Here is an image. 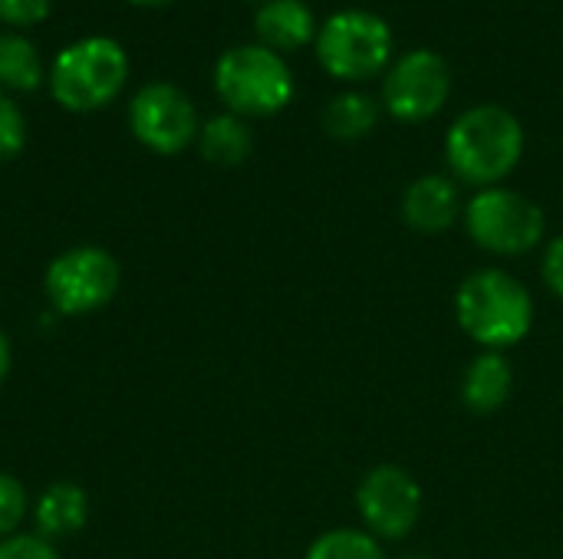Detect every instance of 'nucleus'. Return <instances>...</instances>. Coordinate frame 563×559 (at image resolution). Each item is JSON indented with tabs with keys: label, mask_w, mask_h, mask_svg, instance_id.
I'll return each instance as SVG.
<instances>
[{
	"label": "nucleus",
	"mask_w": 563,
	"mask_h": 559,
	"mask_svg": "<svg viewBox=\"0 0 563 559\" xmlns=\"http://www.w3.org/2000/svg\"><path fill=\"white\" fill-rule=\"evenodd\" d=\"M525 155V128L505 105H472L445 132V161L455 181L482 188L501 185Z\"/></svg>",
	"instance_id": "1"
},
{
	"label": "nucleus",
	"mask_w": 563,
	"mask_h": 559,
	"mask_svg": "<svg viewBox=\"0 0 563 559\" xmlns=\"http://www.w3.org/2000/svg\"><path fill=\"white\" fill-rule=\"evenodd\" d=\"M455 316L465 336L482 349L505 353L531 333L534 300L518 277L498 267H485L462 280L455 293Z\"/></svg>",
	"instance_id": "2"
},
{
	"label": "nucleus",
	"mask_w": 563,
	"mask_h": 559,
	"mask_svg": "<svg viewBox=\"0 0 563 559\" xmlns=\"http://www.w3.org/2000/svg\"><path fill=\"white\" fill-rule=\"evenodd\" d=\"M214 92L241 119H271L294 99V72L280 53L261 43H241L218 56Z\"/></svg>",
	"instance_id": "3"
},
{
	"label": "nucleus",
	"mask_w": 563,
	"mask_h": 559,
	"mask_svg": "<svg viewBox=\"0 0 563 559\" xmlns=\"http://www.w3.org/2000/svg\"><path fill=\"white\" fill-rule=\"evenodd\" d=\"M129 56L112 36H82L63 46L49 69V92L66 112H96L125 89Z\"/></svg>",
	"instance_id": "4"
},
{
	"label": "nucleus",
	"mask_w": 563,
	"mask_h": 559,
	"mask_svg": "<svg viewBox=\"0 0 563 559\" xmlns=\"http://www.w3.org/2000/svg\"><path fill=\"white\" fill-rule=\"evenodd\" d=\"M317 63L340 82H366L393 66V26L363 7L330 13L313 40Z\"/></svg>",
	"instance_id": "5"
},
{
	"label": "nucleus",
	"mask_w": 563,
	"mask_h": 559,
	"mask_svg": "<svg viewBox=\"0 0 563 559\" xmlns=\"http://www.w3.org/2000/svg\"><path fill=\"white\" fill-rule=\"evenodd\" d=\"M122 287L119 260L99 244H76L56 254L43 270V297L59 316H89L115 300Z\"/></svg>",
	"instance_id": "6"
},
{
	"label": "nucleus",
	"mask_w": 563,
	"mask_h": 559,
	"mask_svg": "<svg viewBox=\"0 0 563 559\" xmlns=\"http://www.w3.org/2000/svg\"><path fill=\"white\" fill-rule=\"evenodd\" d=\"M465 231L475 247L498 257L531 254L544 241V211L528 194L511 188H482L465 204Z\"/></svg>",
	"instance_id": "7"
},
{
	"label": "nucleus",
	"mask_w": 563,
	"mask_h": 559,
	"mask_svg": "<svg viewBox=\"0 0 563 559\" xmlns=\"http://www.w3.org/2000/svg\"><path fill=\"white\" fill-rule=\"evenodd\" d=\"M452 96V66L435 49H409L383 72V109L406 125L429 122Z\"/></svg>",
	"instance_id": "8"
},
{
	"label": "nucleus",
	"mask_w": 563,
	"mask_h": 559,
	"mask_svg": "<svg viewBox=\"0 0 563 559\" xmlns=\"http://www.w3.org/2000/svg\"><path fill=\"white\" fill-rule=\"evenodd\" d=\"M129 128L155 155H178L198 142V109L175 82H148L129 102Z\"/></svg>",
	"instance_id": "9"
},
{
	"label": "nucleus",
	"mask_w": 563,
	"mask_h": 559,
	"mask_svg": "<svg viewBox=\"0 0 563 559\" xmlns=\"http://www.w3.org/2000/svg\"><path fill=\"white\" fill-rule=\"evenodd\" d=\"M356 511L376 540H406L422 517V488L399 465H376L356 488Z\"/></svg>",
	"instance_id": "10"
},
{
	"label": "nucleus",
	"mask_w": 563,
	"mask_h": 559,
	"mask_svg": "<svg viewBox=\"0 0 563 559\" xmlns=\"http://www.w3.org/2000/svg\"><path fill=\"white\" fill-rule=\"evenodd\" d=\"M462 214V191L449 175H419L402 191V221L419 234H445Z\"/></svg>",
	"instance_id": "11"
},
{
	"label": "nucleus",
	"mask_w": 563,
	"mask_h": 559,
	"mask_svg": "<svg viewBox=\"0 0 563 559\" xmlns=\"http://www.w3.org/2000/svg\"><path fill=\"white\" fill-rule=\"evenodd\" d=\"M33 534H40L49 544L69 540L86 530L89 524V494L73 481H53L43 488L30 507Z\"/></svg>",
	"instance_id": "12"
},
{
	"label": "nucleus",
	"mask_w": 563,
	"mask_h": 559,
	"mask_svg": "<svg viewBox=\"0 0 563 559\" xmlns=\"http://www.w3.org/2000/svg\"><path fill=\"white\" fill-rule=\"evenodd\" d=\"M317 16L307 0H267L254 13V33L261 46L274 53H297L317 40Z\"/></svg>",
	"instance_id": "13"
},
{
	"label": "nucleus",
	"mask_w": 563,
	"mask_h": 559,
	"mask_svg": "<svg viewBox=\"0 0 563 559\" xmlns=\"http://www.w3.org/2000/svg\"><path fill=\"white\" fill-rule=\"evenodd\" d=\"M511 389H515V369H511L508 356L482 349L468 362L459 395H462V405L472 415H492L511 399Z\"/></svg>",
	"instance_id": "14"
},
{
	"label": "nucleus",
	"mask_w": 563,
	"mask_h": 559,
	"mask_svg": "<svg viewBox=\"0 0 563 559\" xmlns=\"http://www.w3.org/2000/svg\"><path fill=\"white\" fill-rule=\"evenodd\" d=\"M198 152L218 168H238L254 152V132L247 119L234 112H218L198 128Z\"/></svg>",
	"instance_id": "15"
},
{
	"label": "nucleus",
	"mask_w": 563,
	"mask_h": 559,
	"mask_svg": "<svg viewBox=\"0 0 563 559\" xmlns=\"http://www.w3.org/2000/svg\"><path fill=\"white\" fill-rule=\"evenodd\" d=\"M323 132L336 142H360L366 138L376 122H379V102L363 92V89H346L336 92L327 105H323Z\"/></svg>",
	"instance_id": "16"
},
{
	"label": "nucleus",
	"mask_w": 563,
	"mask_h": 559,
	"mask_svg": "<svg viewBox=\"0 0 563 559\" xmlns=\"http://www.w3.org/2000/svg\"><path fill=\"white\" fill-rule=\"evenodd\" d=\"M43 59L36 46L20 33H0V89L3 92H33L43 86Z\"/></svg>",
	"instance_id": "17"
},
{
	"label": "nucleus",
	"mask_w": 563,
	"mask_h": 559,
	"mask_svg": "<svg viewBox=\"0 0 563 559\" xmlns=\"http://www.w3.org/2000/svg\"><path fill=\"white\" fill-rule=\"evenodd\" d=\"M303 559H386L379 540L366 530H350V527H336L320 534L307 557Z\"/></svg>",
	"instance_id": "18"
},
{
	"label": "nucleus",
	"mask_w": 563,
	"mask_h": 559,
	"mask_svg": "<svg viewBox=\"0 0 563 559\" xmlns=\"http://www.w3.org/2000/svg\"><path fill=\"white\" fill-rule=\"evenodd\" d=\"M30 507H33V501H30L23 481L13 478L10 471H0V540L23 530V524L30 521Z\"/></svg>",
	"instance_id": "19"
},
{
	"label": "nucleus",
	"mask_w": 563,
	"mask_h": 559,
	"mask_svg": "<svg viewBox=\"0 0 563 559\" xmlns=\"http://www.w3.org/2000/svg\"><path fill=\"white\" fill-rule=\"evenodd\" d=\"M26 145V119L10 92L0 89V161H10Z\"/></svg>",
	"instance_id": "20"
},
{
	"label": "nucleus",
	"mask_w": 563,
	"mask_h": 559,
	"mask_svg": "<svg viewBox=\"0 0 563 559\" xmlns=\"http://www.w3.org/2000/svg\"><path fill=\"white\" fill-rule=\"evenodd\" d=\"M0 559H59L56 544L43 540L33 530H20L7 540H0Z\"/></svg>",
	"instance_id": "21"
},
{
	"label": "nucleus",
	"mask_w": 563,
	"mask_h": 559,
	"mask_svg": "<svg viewBox=\"0 0 563 559\" xmlns=\"http://www.w3.org/2000/svg\"><path fill=\"white\" fill-rule=\"evenodd\" d=\"M53 0H0V20L10 26H36L49 16Z\"/></svg>",
	"instance_id": "22"
},
{
	"label": "nucleus",
	"mask_w": 563,
	"mask_h": 559,
	"mask_svg": "<svg viewBox=\"0 0 563 559\" xmlns=\"http://www.w3.org/2000/svg\"><path fill=\"white\" fill-rule=\"evenodd\" d=\"M541 277L548 283V290L563 300V234L554 237L548 247H544V257H541Z\"/></svg>",
	"instance_id": "23"
},
{
	"label": "nucleus",
	"mask_w": 563,
	"mask_h": 559,
	"mask_svg": "<svg viewBox=\"0 0 563 559\" xmlns=\"http://www.w3.org/2000/svg\"><path fill=\"white\" fill-rule=\"evenodd\" d=\"M10 369H13V346H10V339H7V333L0 329V385L7 382V376H10Z\"/></svg>",
	"instance_id": "24"
},
{
	"label": "nucleus",
	"mask_w": 563,
	"mask_h": 559,
	"mask_svg": "<svg viewBox=\"0 0 563 559\" xmlns=\"http://www.w3.org/2000/svg\"><path fill=\"white\" fill-rule=\"evenodd\" d=\"M129 3H139V7H162V3H172V0H129Z\"/></svg>",
	"instance_id": "25"
},
{
	"label": "nucleus",
	"mask_w": 563,
	"mask_h": 559,
	"mask_svg": "<svg viewBox=\"0 0 563 559\" xmlns=\"http://www.w3.org/2000/svg\"><path fill=\"white\" fill-rule=\"evenodd\" d=\"M254 3H267V0H254Z\"/></svg>",
	"instance_id": "26"
}]
</instances>
